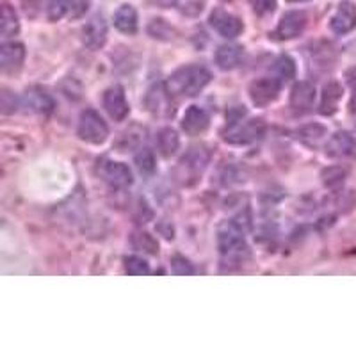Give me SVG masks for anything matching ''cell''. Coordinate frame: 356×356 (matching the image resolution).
Returning <instances> with one entry per match:
<instances>
[{"label":"cell","instance_id":"f1b7e54d","mask_svg":"<svg viewBox=\"0 0 356 356\" xmlns=\"http://www.w3.org/2000/svg\"><path fill=\"white\" fill-rule=\"evenodd\" d=\"M326 134V130L319 125H310V127H305L303 130H300V138L303 139L305 143L308 145H317L319 139H323V136Z\"/></svg>","mask_w":356,"mask_h":356},{"label":"cell","instance_id":"d4e9b609","mask_svg":"<svg viewBox=\"0 0 356 356\" xmlns=\"http://www.w3.org/2000/svg\"><path fill=\"white\" fill-rule=\"evenodd\" d=\"M132 246L139 251H145L148 255H157L159 253V243L146 232H136L132 235Z\"/></svg>","mask_w":356,"mask_h":356},{"label":"cell","instance_id":"52a82bcc","mask_svg":"<svg viewBox=\"0 0 356 356\" xmlns=\"http://www.w3.org/2000/svg\"><path fill=\"white\" fill-rule=\"evenodd\" d=\"M98 173L104 178V182L109 184L111 187H116V189H125L132 184V171L123 162H102Z\"/></svg>","mask_w":356,"mask_h":356},{"label":"cell","instance_id":"e575fe53","mask_svg":"<svg viewBox=\"0 0 356 356\" xmlns=\"http://www.w3.org/2000/svg\"><path fill=\"white\" fill-rule=\"evenodd\" d=\"M289 2H305V0H289Z\"/></svg>","mask_w":356,"mask_h":356},{"label":"cell","instance_id":"ffe728a7","mask_svg":"<svg viewBox=\"0 0 356 356\" xmlns=\"http://www.w3.org/2000/svg\"><path fill=\"white\" fill-rule=\"evenodd\" d=\"M244 52L237 44H221L216 52V63L221 70H234L243 63Z\"/></svg>","mask_w":356,"mask_h":356},{"label":"cell","instance_id":"8fae6325","mask_svg":"<svg viewBox=\"0 0 356 356\" xmlns=\"http://www.w3.org/2000/svg\"><path fill=\"white\" fill-rule=\"evenodd\" d=\"M305 25H307V17L301 11H291L285 13L282 20H280L278 27L275 31L276 40H294L303 33Z\"/></svg>","mask_w":356,"mask_h":356},{"label":"cell","instance_id":"cb8c5ba5","mask_svg":"<svg viewBox=\"0 0 356 356\" xmlns=\"http://www.w3.org/2000/svg\"><path fill=\"white\" fill-rule=\"evenodd\" d=\"M273 72H275L276 79L280 82H289L296 77V61L291 56L284 54L280 56L275 61V66H273Z\"/></svg>","mask_w":356,"mask_h":356},{"label":"cell","instance_id":"d6986e66","mask_svg":"<svg viewBox=\"0 0 356 356\" xmlns=\"http://www.w3.org/2000/svg\"><path fill=\"white\" fill-rule=\"evenodd\" d=\"M356 141L353 139L351 134L348 132H337L332 136V139L326 145V154L330 157H348L355 152Z\"/></svg>","mask_w":356,"mask_h":356},{"label":"cell","instance_id":"30bf717a","mask_svg":"<svg viewBox=\"0 0 356 356\" xmlns=\"http://www.w3.org/2000/svg\"><path fill=\"white\" fill-rule=\"evenodd\" d=\"M316 102V88L310 82H298L291 91V109L292 113L301 114L310 113Z\"/></svg>","mask_w":356,"mask_h":356},{"label":"cell","instance_id":"9c48e42d","mask_svg":"<svg viewBox=\"0 0 356 356\" xmlns=\"http://www.w3.org/2000/svg\"><path fill=\"white\" fill-rule=\"evenodd\" d=\"M104 107H106L107 114L116 122H123L130 113L129 102H127L125 91L122 86H113L104 95Z\"/></svg>","mask_w":356,"mask_h":356},{"label":"cell","instance_id":"2e32d148","mask_svg":"<svg viewBox=\"0 0 356 356\" xmlns=\"http://www.w3.org/2000/svg\"><path fill=\"white\" fill-rule=\"evenodd\" d=\"M25 59V49L22 43L11 41V43H4L0 47V66L8 73L17 72L22 68Z\"/></svg>","mask_w":356,"mask_h":356},{"label":"cell","instance_id":"5b68a950","mask_svg":"<svg viewBox=\"0 0 356 356\" xmlns=\"http://www.w3.org/2000/svg\"><path fill=\"white\" fill-rule=\"evenodd\" d=\"M146 109L150 111L154 116L159 118H170L175 114L173 93L164 82H157L148 89L145 98Z\"/></svg>","mask_w":356,"mask_h":356},{"label":"cell","instance_id":"7402d4cb","mask_svg":"<svg viewBox=\"0 0 356 356\" xmlns=\"http://www.w3.org/2000/svg\"><path fill=\"white\" fill-rule=\"evenodd\" d=\"M178 134L173 129L166 127V129L159 130L157 134V150L162 157H171L175 152L178 150Z\"/></svg>","mask_w":356,"mask_h":356},{"label":"cell","instance_id":"6da1fadb","mask_svg":"<svg viewBox=\"0 0 356 356\" xmlns=\"http://www.w3.org/2000/svg\"><path fill=\"white\" fill-rule=\"evenodd\" d=\"M211 82V73L207 72L203 66H184L177 70L170 77L168 88L171 93L182 95V97H196V95Z\"/></svg>","mask_w":356,"mask_h":356},{"label":"cell","instance_id":"d590c367","mask_svg":"<svg viewBox=\"0 0 356 356\" xmlns=\"http://www.w3.org/2000/svg\"><path fill=\"white\" fill-rule=\"evenodd\" d=\"M227 2H228V0H227Z\"/></svg>","mask_w":356,"mask_h":356},{"label":"cell","instance_id":"603a6c76","mask_svg":"<svg viewBox=\"0 0 356 356\" xmlns=\"http://www.w3.org/2000/svg\"><path fill=\"white\" fill-rule=\"evenodd\" d=\"M20 31V22H18L17 13L8 2L2 4V17H0V33L4 38H11Z\"/></svg>","mask_w":356,"mask_h":356},{"label":"cell","instance_id":"8992f818","mask_svg":"<svg viewBox=\"0 0 356 356\" xmlns=\"http://www.w3.org/2000/svg\"><path fill=\"white\" fill-rule=\"evenodd\" d=\"M282 82L276 77H262L251 82L250 98L257 107H266L278 98Z\"/></svg>","mask_w":356,"mask_h":356},{"label":"cell","instance_id":"277c9868","mask_svg":"<svg viewBox=\"0 0 356 356\" xmlns=\"http://www.w3.org/2000/svg\"><path fill=\"white\" fill-rule=\"evenodd\" d=\"M264 125L262 120H248V122L239 123V120H234L225 132V141L230 145H250V143L257 141L264 136Z\"/></svg>","mask_w":356,"mask_h":356},{"label":"cell","instance_id":"e0dca14e","mask_svg":"<svg viewBox=\"0 0 356 356\" xmlns=\"http://www.w3.org/2000/svg\"><path fill=\"white\" fill-rule=\"evenodd\" d=\"M209 127V114L198 106H191L182 118V129L189 136H200Z\"/></svg>","mask_w":356,"mask_h":356},{"label":"cell","instance_id":"ac0fdd59","mask_svg":"<svg viewBox=\"0 0 356 356\" xmlns=\"http://www.w3.org/2000/svg\"><path fill=\"white\" fill-rule=\"evenodd\" d=\"M342 93H344V91H342V86H340L339 82L332 81L324 86L319 113L323 114V116H332V114H335L337 109H339L340 100H342Z\"/></svg>","mask_w":356,"mask_h":356},{"label":"cell","instance_id":"4fadbf2b","mask_svg":"<svg viewBox=\"0 0 356 356\" xmlns=\"http://www.w3.org/2000/svg\"><path fill=\"white\" fill-rule=\"evenodd\" d=\"M330 27L335 34H349L351 31L356 29V6L349 0L340 2L339 9L333 15L332 22H330Z\"/></svg>","mask_w":356,"mask_h":356},{"label":"cell","instance_id":"f546056e","mask_svg":"<svg viewBox=\"0 0 356 356\" xmlns=\"http://www.w3.org/2000/svg\"><path fill=\"white\" fill-rule=\"evenodd\" d=\"M171 267H173L175 275H180V276L195 275V267H193V264L180 255L173 257V260H171Z\"/></svg>","mask_w":356,"mask_h":356},{"label":"cell","instance_id":"4dcf8cb0","mask_svg":"<svg viewBox=\"0 0 356 356\" xmlns=\"http://www.w3.org/2000/svg\"><path fill=\"white\" fill-rule=\"evenodd\" d=\"M251 6L257 15H267L276 9V0H251Z\"/></svg>","mask_w":356,"mask_h":356},{"label":"cell","instance_id":"44dd1931","mask_svg":"<svg viewBox=\"0 0 356 356\" xmlns=\"http://www.w3.org/2000/svg\"><path fill=\"white\" fill-rule=\"evenodd\" d=\"M114 25H116L118 31L125 34L136 33L138 31V13H136V9L129 4L118 8L116 15H114Z\"/></svg>","mask_w":356,"mask_h":356},{"label":"cell","instance_id":"d6a6232c","mask_svg":"<svg viewBox=\"0 0 356 356\" xmlns=\"http://www.w3.org/2000/svg\"><path fill=\"white\" fill-rule=\"evenodd\" d=\"M346 79H348V84L353 89V98H351V111L356 113V68H351L346 73Z\"/></svg>","mask_w":356,"mask_h":356},{"label":"cell","instance_id":"83f0119b","mask_svg":"<svg viewBox=\"0 0 356 356\" xmlns=\"http://www.w3.org/2000/svg\"><path fill=\"white\" fill-rule=\"evenodd\" d=\"M346 170L342 168H328L323 171V182L326 187H339L344 182Z\"/></svg>","mask_w":356,"mask_h":356},{"label":"cell","instance_id":"ba28073f","mask_svg":"<svg viewBox=\"0 0 356 356\" xmlns=\"http://www.w3.org/2000/svg\"><path fill=\"white\" fill-rule=\"evenodd\" d=\"M89 0H49V20L59 22L61 18H79L88 11Z\"/></svg>","mask_w":356,"mask_h":356},{"label":"cell","instance_id":"5bb4252c","mask_svg":"<svg viewBox=\"0 0 356 356\" xmlns=\"http://www.w3.org/2000/svg\"><path fill=\"white\" fill-rule=\"evenodd\" d=\"M22 107L33 114H50L54 111V100L40 88H31L22 97Z\"/></svg>","mask_w":356,"mask_h":356},{"label":"cell","instance_id":"9a60e30c","mask_svg":"<svg viewBox=\"0 0 356 356\" xmlns=\"http://www.w3.org/2000/svg\"><path fill=\"white\" fill-rule=\"evenodd\" d=\"M211 25L221 34V36L228 38V40L239 36L244 29L243 22H241L239 18L230 15V13L221 11V9H218V11H214L211 15Z\"/></svg>","mask_w":356,"mask_h":356},{"label":"cell","instance_id":"484cf974","mask_svg":"<svg viewBox=\"0 0 356 356\" xmlns=\"http://www.w3.org/2000/svg\"><path fill=\"white\" fill-rule=\"evenodd\" d=\"M123 262H125L127 275L143 276V275H148V273H150V267H148V264H146L143 259H139V257H127Z\"/></svg>","mask_w":356,"mask_h":356},{"label":"cell","instance_id":"3957f363","mask_svg":"<svg viewBox=\"0 0 356 356\" xmlns=\"http://www.w3.org/2000/svg\"><path fill=\"white\" fill-rule=\"evenodd\" d=\"M79 138L91 145H102L109 138V127L104 122V118L93 109H86L81 114L79 122Z\"/></svg>","mask_w":356,"mask_h":356},{"label":"cell","instance_id":"7a4b0ae2","mask_svg":"<svg viewBox=\"0 0 356 356\" xmlns=\"http://www.w3.org/2000/svg\"><path fill=\"white\" fill-rule=\"evenodd\" d=\"M218 246L221 255L227 260H241L248 255L246 241L243 237V228L234 221L225 222L218 232Z\"/></svg>","mask_w":356,"mask_h":356},{"label":"cell","instance_id":"1f68e13d","mask_svg":"<svg viewBox=\"0 0 356 356\" xmlns=\"http://www.w3.org/2000/svg\"><path fill=\"white\" fill-rule=\"evenodd\" d=\"M17 111V98L15 95H11L9 91H4L2 93V113L11 114Z\"/></svg>","mask_w":356,"mask_h":356},{"label":"cell","instance_id":"836d02e7","mask_svg":"<svg viewBox=\"0 0 356 356\" xmlns=\"http://www.w3.org/2000/svg\"><path fill=\"white\" fill-rule=\"evenodd\" d=\"M154 2H157L159 6H171V4H175V0H154Z\"/></svg>","mask_w":356,"mask_h":356},{"label":"cell","instance_id":"4316f807","mask_svg":"<svg viewBox=\"0 0 356 356\" xmlns=\"http://www.w3.org/2000/svg\"><path fill=\"white\" fill-rule=\"evenodd\" d=\"M136 164H138L141 173H154L155 171V157L148 148H143L138 155H136Z\"/></svg>","mask_w":356,"mask_h":356},{"label":"cell","instance_id":"7c38bea8","mask_svg":"<svg viewBox=\"0 0 356 356\" xmlns=\"http://www.w3.org/2000/svg\"><path fill=\"white\" fill-rule=\"evenodd\" d=\"M107 40V24L104 17L97 15L82 27V41L88 49L98 50L106 44Z\"/></svg>","mask_w":356,"mask_h":356}]
</instances>
